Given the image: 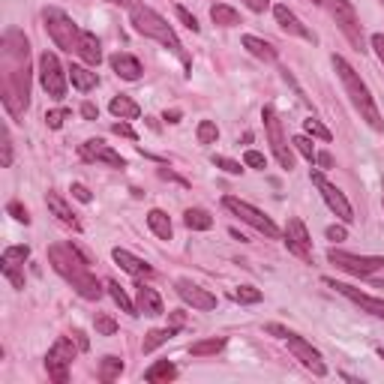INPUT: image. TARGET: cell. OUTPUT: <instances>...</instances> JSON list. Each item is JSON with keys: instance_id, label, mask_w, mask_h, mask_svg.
<instances>
[{"instance_id": "6da1fadb", "label": "cell", "mask_w": 384, "mask_h": 384, "mask_svg": "<svg viewBox=\"0 0 384 384\" xmlns=\"http://www.w3.org/2000/svg\"><path fill=\"white\" fill-rule=\"evenodd\" d=\"M3 105L12 117L30 105V45L15 27L3 34Z\"/></svg>"}, {"instance_id": "7a4b0ae2", "label": "cell", "mask_w": 384, "mask_h": 384, "mask_svg": "<svg viewBox=\"0 0 384 384\" xmlns=\"http://www.w3.org/2000/svg\"><path fill=\"white\" fill-rule=\"evenodd\" d=\"M48 261H52L54 271L60 273L84 300L102 297V285L96 282V276L91 273V258H87L76 243H54V247L48 249Z\"/></svg>"}, {"instance_id": "3957f363", "label": "cell", "mask_w": 384, "mask_h": 384, "mask_svg": "<svg viewBox=\"0 0 384 384\" xmlns=\"http://www.w3.org/2000/svg\"><path fill=\"white\" fill-rule=\"evenodd\" d=\"M333 69H337V76H339V81H342V87H346L351 105L361 111V117H363L372 129L384 133V120H381V114H379V105H375L370 87H366V81L357 76V72L351 69V63L346 60V57H339V54H333Z\"/></svg>"}, {"instance_id": "277c9868", "label": "cell", "mask_w": 384, "mask_h": 384, "mask_svg": "<svg viewBox=\"0 0 384 384\" xmlns=\"http://www.w3.org/2000/svg\"><path fill=\"white\" fill-rule=\"evenodd\" d=\"M129 21H133V27H135L142 36L162 43V45L168 48V52H174V54L186 63V67H190V60H186V54H183L181 39H177V34H174V27H171V24L162 19L159 12H153L150 6H133V10H129Z\"/></svg>"}, {"instance_id": "5b68a950", "label": "cell", "mask_w": 384, "mask_h": 384, "mask_svg": "<svg viewBox=\"0 0 384 384\" xmlns=\"http://www.w3.org/2000/svg\"><path fill=\"white\" fill-rule=\"evenodd\" d=\"M43 21H45V30H48V36L54 39L57 48H63V52H76L81 30L67 12L57 10V6H48V10L43 12Z\"/></svg>"}, {"instance_id": "8992f818", "label": "cell", "mask_w": 384, "mask_h": 384, "mask_svg": "<svg viewBox=\"0 0 384 384\" xmlns=\"http://www.w3.org/2000/svg\"><path fill=\"white\" fill-rule=\"evenodd\" d=\"M39 81H43L45 93L52 96V100H63V96H67L69 69H63V67H60L57 54L43 52V54H39Z\"/></svg>"}, {"instance_id": "52a82bcc", "label": "cell", "mask_w": 384, "mask_h": 384, "mask_svg": "<svg viewBox=\"0 0 384 384\" xmlns=\"http://www.w3.org/2000/svg\"><path fill=\"white\" fill-rule=\"evenodd\" d=\"M223 204H225V210H231L234 216H240L243 223L252 225L256 231H261L264 238H271V240L280 238V228H276L273 219H271V216H264L258 207H252L249 201H240V199H234V195H225Z\"/></svg>"}, {"instance_id": "ba28073f", "label": "cell", "mask_w": 384, "mask_h": 384, "mask_svg": "<svg viewBox=\"0 0 384 384\" xmlns=\"http://www.w3.org/2000/svg\"><path fill=\"white\" fill-rule=\"evenodd\" d=\"M78 351H81V348L72 346L69 337H60L52 348H48V354H45V370H48V375H52L57 384H67V379H69V366H72V361H76Z\"/></svg>"}, {"instance_id": "9c48e42d", "label": "cell", "mask_w": 384, "mask_h": 384, "mask_svg": "<svg viewBox=\"0 0 384 384\" xmlns=\"http://www.w3.org/2000/svg\"><path fill=\"white\" fill-rule=\"evenodd\" d=\"M328 261H330V264H337L339 271L351 273V276H370L375 271H384V258L381 256H351V252L330 249Z\"/></svg>"}, {"instance_id": "30bf717a", "label": "cell", "mask_w": 384, "mask_h": 384, "mask_svg": "<svg viewBox=\"0 0 384 384\" xmlns=\"http://www.w3.org/2000/svg\"><path fill=\"white\" fill-rule=\"evenodd\" d=\"M261 117H264V129H267V142H271L273 147V157L276 162H280L282 168H294V157H291V150L285 147V135H282V120H280V114H276L271 105H264V111H261Z\"/></svg>"}, {"instance_id": "8fae6325", "label": "cell", "mask_w": 384, "mask_h": 384, "mask_svg": "<svg viewBox=\"0 0 384 384\" xmlns=\"http://www.w3.org/2000/svg\"><path fill=\"white\" fill-rule=\"evenodd\" d=\"M309 177H313L315 190L321 192L324 204H328V207L333 210V214H337V216L342 219V223H354V210H351V204H348V199H346V195H342V192L337 190V186H333V183L328 181V177L321 174V171H313V174H309Z\"/></svg>"}, {"instance_id": "7c38bea8", "label": "cell", "mask_w": 384, "mask_h": 384, "mask_svg": "<svg viewBox=\"0 0 384 384\" xmlns=\"http://www.w3.org/2000/svg\"><path fill=\"white\" fill-rule=\"evenodd\" d=\"M315 6H321V10H328L333 19L339 21V27L346 30V34L354 39L357 45H361V34H357V15H354V6L348 3V0H315Z\"/></svg>"}, {"instance_id": "4fadbf2b", "label": "cell", "mask_w": 384, "mask_h": 384, "mask_svg": "<svg viewBox=\"0 0 384 384\" xmlns=\"http://www.w3.org/2000/svg\"><path fill=\"white\" fill-rule=\"evenodd\" d=\"M285 342H289V351L306 366V370H313L315 375H328V366H324L321 354H318V348H313V342H306L304 337H297V333H289V337H285Z\"/></svg>"}, {"instance_id": "5bb4252c", "label": "cell", "mask_w": 384, "mask_h": 384, "mask_svg": "<svg viewBox=\"0 0 384 384\" xmlns=\"http://www.w3.org/2000/svg\"><path fill=\"white\" fill-rule=\"evenodd\" d=\"M285 247H289L291 256L313 261V240H309V234H306L304 219H297V216L289 219V225H285Z\"/></svg>"}, {"instance_id": "9a60e30c", "label": "cell", "mask_w": 384, "mask_h": 384, "mask_svg": "<svg viewBox=\"0 0 384 384\" xmlns=\"http://www.w3.org/2000/svg\"><path fill=\"white\" fill-rule=\"evenodd\" d=\"M81 157L87 162H105V166H111V168H126V159L120 157L111 144H105L102 138H91V142L81 144Z\"/></svg>"}, {"instance_id": "2e32d148", "label": "cell", "mask_w": 384, "mask_h": 384, "mask_svg": "<svg viewBox=\"0 0 384 384\" xmlns=\"http://www.w3.org/2000/svg\"><path fill=\"white\" fill-rule=\"evenodd\" d=\"M330 285V289H337L342 297H348V300H354L357 306H363L370 315H379L384 318V300L381 297H372V294H366V291H357L354 285H348V282H337V280H324Z\"/></svg>"}, {"instance_id": "e0dca14e", "label": "cell", "mask_w": 384, "mask_h": 384, "mask_svg": "<svg viewBox=\"0 0 384 384\" xmlns=\"http://www.w3.org/2000/svg\"><path fill=\"white\" fill-rule=\"evenodd\" d=\"M174 289H177V294H181V297L192 309H216V297H214V294H210L207 289H201V285H195L192 280H177Z\"/></svg>"}, {"instance_id": "ac0fdd59", "label": "cell", "mask_w": 384, "mask_h": 384, "mask_svg": "<svg viewBox=\"0 0 384 384\" xmlns=\"http://www.w3.org/2000/svg\"><path fill=\"white\" fill-rule=\"evenodd\" d=\"M273 15H276V24H280V27L285 30V34L300 36V39H306V43H315V34H313V30H309L306 24L300 21L297 15H294L285 3H276V6H273Z\"/></svg>"}, {"instance_id": "d6986e66", "label": "cell", "mask_w": 384, "mask_h": 384, "mask_svg": "<svg viewBox=\"0 0 384 384\" xmlns=\"http://www.w3.org/2000/svg\"><path fill=\"white\" fill-rule=\"evenodd\" d=\"M76 54L87 63V67H100V63H102V45H100V39H96L93 34H87V30H81V39H78Z\"/></svg>"}, {"instance_id": "ffe728a7", "label": "cell", "mask_w": 384, "mask_h": 384, "mask_svg": "<svg viewBox=\"0 0 384 384\" xmlns=\"http://www.w3.org/2000/svg\"><path fill=\"white\" fill-rule=\"evenodd\" d=\"M111 69L117 72L124 81H138L142 78V63H138V57L126 54V52H117L111 57Z\"/></svg>"}, {"instance_id": "44dd1931", "label": "cell", "mask_w": 384, "mask_h": 384, "mask_svg": "<svg viewBox=\"0 0 384 384\" xmlns=\"http://www.w3.org/2000/svg\"><path fill=\"white\" fill-rule=\"evenodd\" d=\"M135 306H138V315H162L166 309H162V297L157 294V289H150V285H138V300H135Z\"/></svg>"}, {"instance_id": "7402d4cb", "label": "cell", "mask_w": 384, "mask_h": 384, "mask_svg": "<svg viewBox=\"0 0 384 384\" xmlns=\"http://www.w3.org/2000/svg\"><path fill=\"white\" fill-rule=\"evenodd\" d=\"M111 256H114V261H117V264L124 267L126 273H133V276H150V273H153V267L147 264V261H142V258H135L133 252H126V249H120V247L114 249Z\"/></svg>"}, {"instance_id": "603a6c76", "label": "cell", "mask_w": 384, "mask_h": 384, "mask_svg": "<svg viewBox=\"0 0 384 384\" xmlns=\"http://www.w3.org/2000/svg\"><path fill=\"white\" fill-rule=\"evenodd\" d=\"M45 201H48V210H52V214H54L57 219H60L63 225H69V228H76V231H78L81 223L76 219V214H72V207L60 199V195H57V192H48V195H45Z\"/></svg>"}, {"instance_id": "cb8c5ba5", "label": "cell", "mask_w": 384, "mask_h": 384, "mask_svg": "<svg viewBox=\"0 0 384 384\" xmlns=\"http://www.w3.org/2000/svg\"><path fill=\"white\" fill-rule=\"evenodd\" d=\"M69 81H72V87H76V91H81V93L93 91V87L100 84V78H96V72L84 69V67H76V63H72V67H69Z\"/></svg>"}, {"instance_id": "d4e9b609", "label": "cell", "mask_w": 384, "mask_h": 384, "mask_svg": "<svg viewBox=\"0 0 384 384\" xmlns=\"http://www.w3.org/2000/svg\"><path fill=\"white\" fill-rule=\"evenodd\" d=\"M243 48H247L252 57H258V60H267V63L276 60V48L258 36H243Z\"/></svg>"}, {"instance_id": "484cf974", "label": "cell", "mask_w": 384, "mask_h": 384, "mask_svg": "<svg viewBox=\"0 0 384 384\" xmlns=\"http://www.w3.org/2000/svg\"><path fill=\"white\" fill-rule=\"evenodd\" d=\"M147 225H150V231L157 234L159 240H171V219H168L166 210L153 207L150 214H147Z\"/></svg>"}, {"instance_id": "4316f807", "label": "cell", "mask_w": 384, "mask_h": 384, "mask_svg": "<svg viewBox=\"0 0 384 384\" xmlns=\"http://www.w3.org/2000/svg\"><path fill=\"white\" fill-rule=\"evenodd\" d=\"M109 111L114 114V117H120V120H135L138 114H142L138 102H133L129 96H114V100L109 102Z\"/></svg>"}, {"instance_id": "83f0119b", "label": "cell", "mask_w": 384, "mask_h": 384, "mask_svg": "<svg viewBox=\"0 0 384 384\" xmlns=\"http://www.w3.org/2000/svg\"><path fill=\"white\" fill-rule=\"evenodd\" d=\"M210 19H214V24H219V27H238L240 12L231 10L228 3H214L210 6Z\"/></svg>"}, {"instance_id": "f1b7e54d", "label": "cell", "mask_w": 384, "mask_h": 384, "mask_svg": "<svg viewBox=\"0 0 384 384\" xmlns=\"http://www.w3.org/2000/svg\"><path fill=\"white\" fill-rule=\"evenodd\" d=\"M183 223H186V228H192V231H207V228H214V216L201 207H190L183 214Z\"/></svg>"}, {"instance_id": "f546056e", "label": "cell", "mask_w": 384, "mask_h": 384, "mask_svg": "<svg viewBox=\"0 0 384 384\" xmlns=\"http://www.w3.org/2000/svg\"><path fill=\"white\" fill-rule=\"evenodd\" d=\"M144 379L150 381V384H157V381H174L177 379V366L168 363V361H157L150 370L144 372Z\"/></svg>"}, {"instance_id": "4dcf8cb0", "label": "cell", "mask_w": 384, "mask_h": 384, "mask_svg": "<svg viewBox=\"0 0 384 384\" xmlns=\"http://www.w3.org/2000/svg\"><path fill=\"white\" fill-rule=\"evenodd\" d=\"M105 289H109V294H111V300H114V304H117L120 309H124V313H129V315H138V306H135L133 300L126 297V291L120 289V282H114V280H109V282H105Z\"/></svg>"}, {"instance_id": "1f68e13d", "label": "cell", "mask_w": 384, "mask_h": 384, "mask_svg": "<svg viewBox=\"0 0 384 384\" xmlns=\"http://www.w3.org/2000/svg\"><path fill=\"white\" fill-rule=\"evenodd\" d=\"M225 348V339L223 337H210V339H201V342H192L190 346V354L192 357H207V354H216V351Z\"/></svg>"}, {"instance_id": "d6a6232c", "label": "cell", "mask_w": 384, "mask_h": 384, "mask_svg": "<svg viewBox=\"0 0 384 384\" xmlns=\"http://www.w3.org/2000/svg\"><path fill=\"white\" fill-rule=\"evenodd\" d=\"M120 372H124V361H120V357L105 354L102 361H100V379H102V381H114V379H120Z\"/></svg>"}, {"instance_id": "836d02e7", "label": "cell", "mask_w": 384, "mask_h": 384, "mask_svg": "<svg viewBox=\"0 0 384 384\" xmlns=\"http://www.w3.org/2000/svg\"><path fill=\"white\" fill-rule=\"evenodd\" d=\"M174 333L177 330H171V328H166V330H150V333H147V337H144V354H150V351L153 348H159V346H166V342L171 339V337H174Z\"/></svg>"}, {"instance_id": "e575fe53", "label": "cell", "mask_w": 384, "mask_h": 384, "mask_svg": "<svg viewBox=\"0 0 384 384\" xmlns=\"http://www.w3.org/2000/svg\"><path fill=\"white\" fill-rule=\"evenodd\" d=\"M30 256V247H6L3 249V264H12V267H19L24 264Z\"/></svg>"}, {"instance_id": "d590c367", "label": "cell", "mask_w": 384, "mask_h": 384, "mask_svg": "<svg viewBox=\"0 0 384 384\" xmlns=\"http://www.w3.org/2000/svg\"><path fill=\"white\" fill-rule=\"evenodd\" d=\"M264 297L256 285H240V289H234V300H240V304H258V300Z\"/></svg>"}, {"instance_id": "8d00e7d4", "label": "cell", "mask_w": 384, "mask_h": 384, "mask_svg": "<svg viewBox=\"0 0 384 384\" xmlns=\"http://www.w3.org/2000/svg\"><path fill=\"white\" fill-rule=\"evenodd\" d=\"M216 138H219V129H216L214 120H201L199 124V142L201 144H214Z\"/></svg>"}, {"instance_id": "74e56055", "label": "cell", "mask_w": 384, "mask_h": 384, "mask_svg": "<svg viewBox=\"0 0 384 384\" xmlns=\"http://www.w3.org/2000/svg\"><path fill=\"white\" fill-rule=\"evenodd\" d=\"M304 129H306V133L313 135V138H321V142H330V138H333V135H330V129H328V126H321L315 117L304 120Z\"/></svg>"}, {"instance_id": "f35d334b", "label": "cell", "mask_w": 384, "mask_h": 384, "mask_svg": "<svg viewBox=\"0 0 384 384\" xmlns=\"http://www.w3.org/2000/svg\"><path fill=\"white\" fill-rule=\"evenodd\" d=\"M291 144L297 147V153H300V157H304V159H309V162H315V147H313V142H309L306 135H297V138H294Z\"/></svg>"}, {"instance_id": "ab89813d", "label": "cell", "mask_w": 384, "mask_h": 384, "mask_svg": "<svg viewBox=\"0 0 384 384\" xmlns=\"http://www.w3.org/2000/svg\"><path fill=\"white\" fill-rule=\"evenodd\" d=\"M96 333H100V337H114V333H117V321L109 315H96Z\"/></svg>"}, {"instance_id": "60d3db41", "label": "cell", "mask_w": 384, "mask_h": 384, "mask_svg": "<svg viewBox=\"0 0 384 384\" xmlns=\"http://www.w3.org/2000/svg\"><path fill=\"white\" fill-rule=\"evenodd\" d=\"M177 19H181L183 24H186V27H190L192 30V34H199V30H201V24H199V19H195V15L190 12V10H186V6H177Z\"/></svg>"}, {"instance_id": "b9f144b4", "label": "cell", "mask_w": 384, "mask_h": 384, "mask_svg": "<svg viewBox=\"0 0 384 384\" xmlns=\"http://www.w3.org/2000/svg\"><path fill=\"white\" fill-rule=\"evenodd\" d=\"M67 117H69V111H67V109H54V111H48V114H45V124L52 126V129H60Z\"/></svg>"}, {"instance_id": "7bdbcfd3", "label": "cell", "mask_w": 384, "mask_h": 384, "mask_svg": "<svg viewBox=\"0 0 384 384\" xmlns=\"http://www.w3.org/2000/svg\"><path fill=\"white\" fill-rule=\"evenodd\" d=\"M214 166L228 171V174H240V171H243L240 162H234V159H228V157H214Z\"/></svg>"}, {"instance_id": "ee69618b", "label": "cell", "mask_w": 384, "mask_h": 384, "mask_svg": "<svg viewBox=\"0 0 384 384\" xmlns=\"http://www.w3.org/2000/svg\"><path fill=\"white\" fill-rule=\"evenodd\" d=\"M243 166H249V168H267V159L261 157L258 150H247V153H243Z\"/></svg>"}, {"instance_id": "f6af8a7d", "label": "cell", "mask_w": 384, "mask_h": 384, "mask_svg": "<svg viewBox=\"0 0 384 384\" xmlns=\"http://www.w3.org/2000/svg\"><path fill=\"white\" fill-rule=\"evenodd\" d=\"M0 267H3V276L15 285V289H24V276L19 273V267H12V264H0Z\"/></svg>"}, {"instance_id": "bcb514c9", "label": "cell", "mask_w": 384, "mask_h": 384, "mask_svg": "<svg viewBox=\"0 0 384 384\" xmlns=\"http://www.w3.org/2000/svg\"><path fill=\"white\" fill-rule=\"evenodd\" d=\"M6 210H10V214H12L15 219H19V223H24V225H27V223H30V216H27V210H24V207H21V204H19V201H10V204H6Z\"/></svg>"}, {"instance_id": "7dc6e473", "label": "cell", "mask_w": 384, "mask_h": 384, "mask_svg": "<svg viewBox=\"0 0 384 384\" xmlns=\"http://www.w3.org/2000/svg\"><path fill=\"white\" fill-rule=\"evenodd\" d=\"M3 166H12V142H10V129L3 126Z\"/></svg>"}, {"instance_id": "c3c4849f", "label": "cell", "mask_w": 384, "mask_h": 384, "mask_svg": "<svg viewBox=\"0 0 384 384\" xmlns=\"http://www.w3.org/2000/svg\"><path fill=\"white\" fill-rule=\"evenodd\" d=\"M111 129H114V135H124V138H133V142H135V129L129 126L126 120H117V124H114Z\"/></svg>"}, {"instance_id": "681fc988", "label": "cell", "mask_w": 384, "mask_h": 384, "mask_svg": "<svg viewBox=\"0 0 384 384\" xmlns=\"http://www.w3.org/2000/svg\"><path fill=\"white\" fill-rule=\"evenodd\" d=\"M72 195H76L78 201H84V204H91V199H93L91 190H87L84 183H72Z\"/></svg>"}, {"instance_id": "f907efd6", "label": "cell", "mask_w": 384, "mask_h": 384, "mask_svg": "<svg viewBox=\"0 0 384 384\" xmlns=\"http://www.w3.org/2000/svg\"><path fill=\"white\" fill-rule=\"evenodd\" d=\"M328 240H348V231H346V228H342V225H330L328 228Z\"/></svg>"}, {"instance_id": "816d5d0a", "label": "cell", "mask_w": 384, "mask_h": 384, "mask_svg": "<svg viewBox=\"0 0 384 384\" xmlns=\"http://www.w3.org/2000/svg\"><path fill=\"white\" fill-rule=\"evenodd\" d=\"M372 48L379 54V60L384 63V34H372Z\"/></svg>"}, {"instance_id": "f5cc1de1", "label": "cell", "mask_w": 384, "mask_h": 384, "mask_svg": "<svg viewBox=\"0 0 384 384\" xmlns=\"http://www.w3.org/2000/svg\"><path fill=\"white\" fill-rule=\"evenodd\" d=\"M243 3H247L252 12H264L267 6H271V0H243Z\"/></svg>"}, {"instance_id": "db71d44e", "label": "cell", "mask_w": 384, "mask_h": 384, "mask_svg": "<svg viewBox=\"0 0 384 384\" xmlns=\"http://www.w3.org/2000/svg\"><path fill=\"white\" fill-rule=\"evenodd\" d=\"M81 114H84L87 120H96V117H100V109H96L93 102H84V105H81Z\"/></svg>"}, {"instance_id": "11a10c76", "label": "cell", "mask_w": 384, "mask_h": 384, "mask_svg": "<svg viewBox=\"0 0 384 384\" xmlns=\"http://www.w3.org/2000/svg\"><path fill=\"white\" fill-rule=\"evenodd\" d=\"M72 339H76V346H78L81 351H87V348H91V342H87V337H84L81 330H72Z\"/></svg>"}, {"instance_id": "9f6ffc18", "label": "cell", "mask_w": 384, "mask_h": 384, "mask_svg": "<svg viewBox=\"0 0 384 384\" xmlns=\"http://www.w3.org/2000/svg\"><path fill=\"white\" fill-rule=\"evenodd\" d=\"M315 162L321 168H333V157H330V153H315Z\"/></svg>"}, {"instance_id": "6f0895ef", "label": "cell", "mask_w": 384, "mask_h": 384, "mask_svg": "<svg viewBox=\"0 0 384 384\" xmlns=\"http://www.w3.org/2000/svg\"><path fill=\"white\" fill-rule=\"evenodd\" d=\"M264 330H267V333H273V337H280V339H285V337H289V330H285L282 324H267Z\"/></svg>"}, {"instance_id": "680465c9", "label": "cell", "mask_w": 384, "mask_h": 384, "mask_svg": "<svg viewBox=\"0 0 384 384\" xmlns=\"http://www.w3.org/2000/svg\"><path fill=\"white\" fill-rule=\"evenodd\" d=\"M183 328V313H171V330H181Z\"/></svg>"}, {"instance_id": "91938a15", "label": "cell", "mask_w": 384, "mask_h": 384, "mask_svg": "<svg viewBox=\"0 0 384 384\" xmlns=\"http://www.w3.org/2000/svg\"><path fill=\"white\" fill-rule=\"evenodd\" d=\"M166 120H168V124H177V120H181V111H177V109L166 111Z\"/></svg>"}, {"instance_id": "94428289", "label": "cell", "mask_w": 384, "mask_h": 384, "mask_svg": "<svg viewBox=\"0 0 384 384\" xmlns=\"http://www.w3.org/2000/svg\"><path fill=\"white\" fill-rule=\"evenodd\" d=\"M109 3H117V6H129V10H133V6H138L135 0H109Z\"/></svg>"}, {"instance_id": "6125c7cd", "label": "cell", "mask_w": 384, "mask_h": 384, "mask_svg": "<svg viewBox=\"0 0 384 384\" xmlns=\"http://www.w3.org/2000/svg\"><path fill=\"white\" fill-rule=\"evenodd\" d=\"M379 354H381V357H384V348H381V351H379Z\"/></svg>"}]
</instances>
